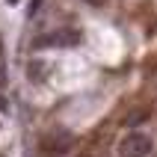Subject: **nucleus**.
Wrapping results in <instances>:
<instances>
[{
    "label": "nucleus",
    "instance_id": "obj_1",
    "mask_svg": "<svg viewBox=\"0 0 157 157\" xmlns=\"http://www.w3.org/2000/svg\"><path fill=\"white\" fill-rule=\"evenodd\" d=\"M74 133L62 131V128H53V131H44L39 136V157H65L71 148H74Z\"/></svg>",
    "mask_w": 157,
    "mask_h": 157
},
{
    "label": "nucleus",
    "instance_id": "obj_2",
    "mask_svg": "<svg viewBox=\"0 0 157 157\" xmlns=\"http://www.w3.org/2000/svg\"><path fill=\"white\" fill-rule=\"evenodd\" d=\"M151 154V136L133 131L124 133L122 142H119V157H148Z\"/></svg>",
    "mask_w": 157,
    "mask_h": 157
},
{
    "label": "nucleus",
    "instance_id": "obj_3",
    "mask_svg": "<svg viewBox=\"0 0 157 157\" xmlns=\"http://www.w3.org/2000/svg\"><path fill=\"white\" fill-rule=\"evenodd\" d=\"M77 42H80V33L65 27V30H53L48 36H39L33 42V48H68V44H77Z\"/></svg>",
    "mask_w": 157,
    "mask_h": 157
},
{
    "label": "nucleus",
    "instance_id": "obj_4",
    "mask_svg": "<svg viewBox=\"0 0 157 157\" xmlns=\"http://www.w3.org/2000/svg\"><path fill=\"white\" fill-rule=\"evenodd\" d=\"M3 107H6V101H3V98H0V110H3Z\"/></svg>",
    "mask_w": 157,
    "mask_h": 157
},
{
    "label": "nucleus",
    "instance_id": "obj_5",
    "mask_svg": "<svg viewBox=\"0 0 157 157\" xmlns=\"http://www.w3.org/2000/svg\"><path fill=\"white\" fill-rule=\"evenodd\" d=\"M92 3H101V0H92Z\"/></svg>",
    "mask_w": 157,
    "mask_h": 157
},
{
    "label": "nucleus",
    "instance_id": "obj_6",
    "mask_svg": "<svg viewBox=\"0 0 157 157\" xmlns=\"http://www.w3.org/2000/svg\"><path fill=\"white\" fill-rule=\"evenodd\" d=\"M0 53H3V48H0Z\"/></svg>",
    "mask_w": 157,
    "mask_h": 157
}]
</instances>
